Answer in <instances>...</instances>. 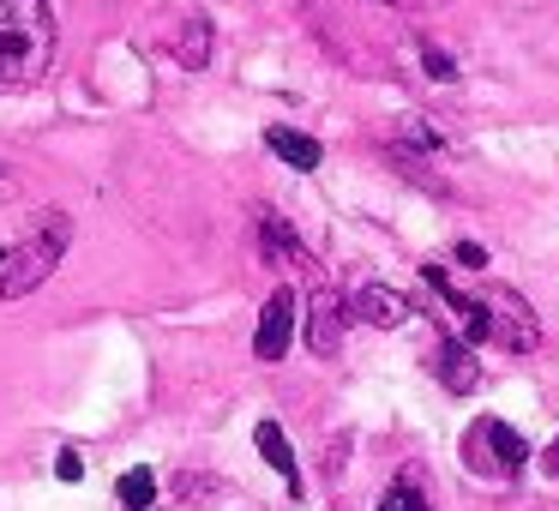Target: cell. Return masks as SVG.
Returning a JSON list of instances; mask_svg holds the SVG:
<instances>
[{"label": "cell", "instance_id": "obj_1", "mask_svg": "<svg viewBox=\"0 0 559 511\" xmlns=\"http://www.w3.org/2000/svg\"><path fill=\"white\" fill-rule=\"evenodd\" d=\"M61 25L49 0H0V85H37L55 67Z\"/></svg>", "mask_w": 559, "mask_h": 511}, {"label": "cell", "instance_id": "obj_2", "mask_svg": "<svg viewBox=\"0 0 559 511\" xmlns=\"http://www.w3.org/2000/svg\"><path fill=\"white\" fill-rule=\"evenodd\" d=\"M463 463H469L475 475H487V482H511V475L530 463V439L511 421H499V415H481V421L469 427V439H463Z\"/></svg>", "mask_w": 559, "mask_h": 511}, {"label": "cell", "instance_id": "obj_3", "mask_svg": "<svg viewBox=\"0 0 559 511\" xmlns=\"http://www.w3.org/2000/svg\"><path fill=\"white\" fill-rule=\"evenodd\" d=\"M55 205H37L31 199V187L19 181L13 169H0V289H7V271H13V259L25 253V241L43 229V217H49Z\"/></svg>", "mask_w": 559, "mask_h": 511}, {"label": "cell", "instance_id": "obj_4", "mask_svg": "<svg viewBox=\"0 0 559 511\" xmlns=\"http://www.w3.org/2000/svg\"><path fill=\"white\" fill-rule=\"evenodd\" d=\"M481 313H487V343L511 355H535L542 349V319L530 313L518 289H481Z\"/></svg>", "mask_w": 559, "mask_h": 511}, {"label": "cell", "instance_id": "obj_5", "mask_svg": "<svg viewBox=\"0 0 559 511\" xmlns=\"http://www.w3.org/2000/svg\"><path fill=\"white\" fill-rule=\"evenodd\" d=\"M343 325H349V301L319 283V289L307 295V325H301L307 331V349H313V355H337L343 349Z\"/></svg>", "mask_w": 559, "mask_h": 511}, {"label": "cell", "instance_id": "obj_6", "mask_svg": "<svg viewBox=\"0 0 559 511\" xmlns=\"http://www.w3.org/2000/svg\"><path fill=\"white\" fill-rule=\"evenodd\" d=\"M349 319H361V325H373V331H397L415 319V301L397 295L391 283H361V289L349 295Z\"/></svg>", "mask_w": 559, "mask_h": 511}, {"label": "cell", "instance_id": "obj_7", "mask_svg": "<svg viewBox=\"0 0 559 511\" xmlns=\"http://www.w3.org/2000/svg\"><path fill=\"white\" fill-rule=\"evenodd\" d=\"M289 343H295V295L277 289V295L265 301V313H259L253 355H259V361H283V355H289Z\"/></svg>", "mask_w": 559, "mask_h": 511}, {"label": "cell", "instance_id": "obj_8", "mask_svg": "<svg viewBox=\"0 0 559 511\" xmlns=\"http://www.w3.org/2000/svg\"><path fill=\"white\" fill-rule=\"evenodd\" d=\"M433 373H439V385H445L451 397H469V391L481 385V361H475V349L463 337H451V343L433 349Z\"/></svg>", "mask_w": 559, "mask_h": 511}, {"label": "cell", "instance_id": "obj_9", "mask_svg": "<svg viewBox=\"0 0 559 511\" xmlns=\"http://www.w3.org/2000/svg\"><path fill=\"white\" fill-rule=\"evenodd\" d=\"M265 151H271V157H283L289 169H301V175L325 163V145L307 139V133H295V127H265Z\"/></svg>", "mask_w": 559, "mask_h": 511}, {"label": "cell", "instance_id": "obj_10", "mask_svg": "<svg viewBox=\"0 0 559 511\" xmlns=\"http://www.w3.org/2000/svg\"><path fill=\"white\" fill-rule=\"evenodd\" d=\"M253 445H259V457H265L283 482H289V494H301V463H295V451H289V433H283L277 421H259Z\"/></svg>", "mask_w": 559, "mask_h": 511}, {"label": "cell", "instance_id": "obj_11", "mask_svg": "<svg viewBox=\"0 0 559 511\" xmlns=\"http://www.w3.org/2000/svg\"><path fill=\"white\" fill-rule=\"evenodd\" d=\"M259 247H265V259H277V265H307L301 235H295L277 211H265V217H259Z\"/></svg>", "mask_w": 559, "mask_h": 511}, {"label": "cell", "instance_id": "obj_12", "mask_svg": "<svg viewBox=\"0 0 559 511\" xmlns=\"http://www.w3.org/2000/svg\"><path fill=\"white\" fill-rule=\"evenodd\" d=\"M379 511H433L427 475L421 470H397V475H391V487L379 494Z\"/></svg>", "mask_w": 559, "mask_h": 511}, {"label": "cell", "instance_id": "obj_13", "mask_svg": "<svg viewBox=\"0 0 559 511\" xmlns=\"http://www.w3.org/2000/svg\"><path fill=\"white\" fill-rule=\"evenodd\" d=\"M175 61L193 67V73L211 61V25H205V19H187V25H181V37H175Z\"/></svg>", "mask_w": 559, "mask_h": 511}, {"label": "cell", "instance_id": "obj_14", "mask_svg": "<svg viewBox=\"0 0 559 511\" xmlns=\"http://www.w3.org/2000/svg\"><path fill=\"white\" fill-rule=\"evenodd\" d=\"M115 494H121L127 511H151V506H157V475H151V470H127L121 482H115Z\"/></svg>", "mask_w": 559, "mask_h": 511}, {"label": "cell", "instance_id": "obj_15", "mask_svg": "<svg viewBox=\"0 0 559 511\" xmlns=\"http://www.w3.org/2000/svg\"><path fill=\"white\" fill-rule=\"evenodd\" d=\"M421 61H427V79H439V85H445V79H457V67H451L433 43H421Z\"/></svg>", "mask_w": 559, "mask_h": 511}, {"label": "cell", "instance_id": "obj_16", "mask_svg": "<svg viewBox=\"0 0 559 511\" xmlns=\"http://www.w3.org/2000/svg\"><path fill=\"white\" fill-rule=\"evenodd\" d=\"M457 265L481 271V265H487V247H481V241H457Z\"/></svg>", "mask_w": 559, "mask_h": 511}, {"label": "cell", "instance_id": "obj_17", "mask_svg": "<svg viewBox=\"0 0 559 511\" xmlns=\"http://www.w3.org/2000/svg\"><path fill=\"white\" fill-rule=\"evenodd\" d=\"M55 470H61V482H79V475H85V463H79V451H61V463H55Z\"/></svg>", "mask_w": 559, "mask_h": 511}, {"label": "cell", "instance_id": "obj_18", "mask_svg": "<svg viewBox=\"0 0 559 511\" xmlns=\"http://www.w3.org/2000/svg\"><path fill=\"white\" fill-rule=\"evenodd\" d=\"M542 470H547V475H559V445H547V457H542Z\"/></svg>", "mask_w": 559, "mask_h": 511}]
</instances>
